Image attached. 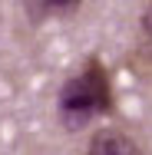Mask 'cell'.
Instances as JSON below:
<instances>
[{
	"instance_id": "1",
	"label": "cell",
	"mask_w": 152,
	"mask_h": 155,
	"mask_svg": "<svg viewBox=\"0 0 152 155\" xmlns=\"http://www.w3.org/2000/svg\"><path fill=\"white\" fill-rule=\"evenodd\" d=\"M56 109H60V122L76 132L83 125L96 119V116H106L113 112V86H109V73L106 66L90 56L86 66L69 76L60 89V99H56Z\"/></svg>"
},
{
	"instance_id": "2",
	"label": "cell",
	"mask_w": 152,
	"mask_h": 155,
	"mask_svg": "<svg viewBox=\"0 0 152 155\" xmlns=\"http://www.w3.org/2000/svg\"><path fill=\"white\" fill-rule=\"evenodd\" d=\"M86 155H142V149H139V142H136L129 132L106 125V129H99L90 139Z\"/></svg>"
},
{
	"instance_id": "3",
	"label": "cell",
	"mask_w": 152,
	"mask_h": 155,
	"mask_svg": "<svg viewBox=\"0 0 152 155\" xmlns=\"http://www.w3.org/2000/svg\"><path fill=\"white\" fill-rule=\"evenodd\" d=\"M20 3H23V13L30 17V23L40 27L53 17H73L83 0H20Z\"/></svg>"
},
{
	"instance_id": "4",
	"label": "cell",
	"mask_w": 152,
	"mask_h": 155,
	"mask_svg": "<svg viewBox=\"0 0 152 155\" xmlns=\"http://www.w3.org/2000/svg\"><path fill=\"white\" fill-rule=\"evenodd\" d=\"M139 43H142V53L152 60V3L142 10V20H139Z\"/></svg>"
}]
</instances>
